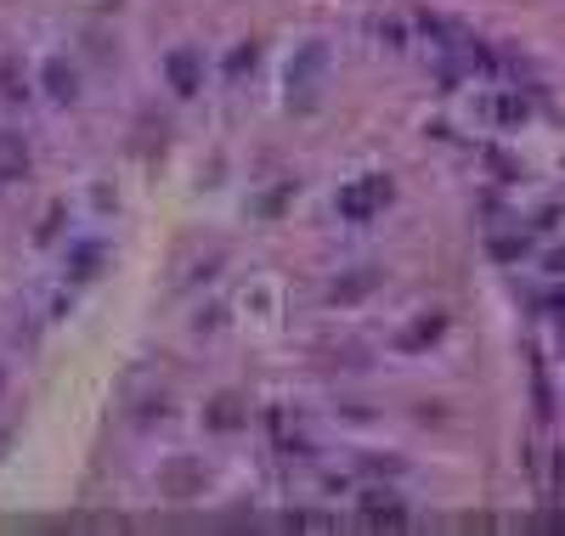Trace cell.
<instances>
[{"instance_id": "obj_1", "label": "cell", "mask_w": 565, "mask_h": 536, "mask_svg": "<svg viewBox=\"0 0 565 536\" xmlns=\"http://www.w3.org/2000/svg\"><path fill=\"white\" fill-rule=\"evenodd\" d=\"M385 204H391V181H380V175L351 181V186L340 192V215H345V221H373Z\"/></svg>"}, {"instance_id": "obj_2", "label": "cell", "mask_w": 565, "mask_h": 536, "mask_svg": "<svg viewBox=\"0 0 565 536\" xmlns=\"http://www.w3.org/2000/svg\"><path fill=\"white\" fill-rule=\"evenodd\" d=\"M322 68H328V52H322V45H306V52L295 57V68H289V96H295L300 108L317 103V79H322Z\"/></svg>"}, {"instance_id": "obj_3", "label": "cell", "mask_w": 565, "mask_h": 536, "mask_svg": "<svg viewBox=\"0 0 565 536\" xmlns=\"http://www.w3.org/2000/svg\"><path fill=\"white\" fill-rule=\"evenodd\" d=\"M164 74H170L175 96H193V90H199V79H204V57L193 52V45H181V52H170Z\"/></svg>"}, {"instance_id": "obj_4", "label": "cell", "mask_w": 565, "mask_h": 536, "mask_svg": "<svg viewBox=\"0 0 565 536\" xmlns=\"http://www.w3.org/2000/svg\"><path fill=\"white\" fill-rule=\"evenodd\" d=\"M45 96H52V103H74V96H79V74L63 57L45 63Z\"/></svg>"}, {"instance_id": "obj_5", "label": "cell", "mask_w": 565, "mask_h": 536, "mask_svg": "<svg viewBox=\"0 0 565 536\" xmlns=\"http://www.w3.org/2000/svg\"><path fill=\"white\" fill-rule=\"evenodd\" d=\"M97 266H103V249H97V243H79V249L63 260V282H90Z\"/></svg>"}, {"instance_id": "obj_6", "label": "cell", "mask_w": 565, "mask_h": 536, "mask_svg": "<svg viewBox=\"0 0 565 536\" xmlns=\"http://www.w3.org/2000/svg\"><path fill=\"white\" fill-rule=\"evenodd\" d=\"M18 175H29V148L0 130V181H18Z\"/></svg>"}]
</instances>
